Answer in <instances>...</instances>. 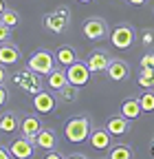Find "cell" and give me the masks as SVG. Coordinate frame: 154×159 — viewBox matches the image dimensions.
<instances>
[{
  "label": "cell",
  "instance_id": "obj_1",
  "mask_svg": "<svg viewBox=\"0 0 154 159\" xmlns=\"http://www.w3.org/2000/svg\"><path fill=\"white\" fill-rule=\"evenodd\" d=\"M92 130V124H90V117L88 115H77V117H71L66 126H64V133H66V139L71 144H84L88 135Z\"/></svg>",
  "mask_w": 154,
  "mask_h": 159
},
{
  "label": "cell",
  "instance_id": "obj_2",
  "mask_svg": "<svg viewBox=\"0 0 154 159\" xmlns=\"http://www.w3.org/2000/svg\"><path fill=\"white\" fill-rule=\"evenodd\" d=\"M42 25H44V29H49L51 33H62V31H66L68 29V25H71V9L68 7H57L55 11H51V13H46L44 18H42Z\"/></svg>",
  "mask_w": 154,
  "mask_h": 159
},
{
  "label": "cell",
  "instance_id": "obj_3",
  "mask_svg": "<svg viewBox=\"0 0 154 159\" xmlns=\"http://www.w3.org/2000/svg\"><path fill=\"white\" fill-rule=\"evenodd\" d=\"M82 33L86 40H90V42H99V40H106L110 38L108 33V25L104 18H88L84 27H82Z\"/></svg>",
  "mask_w": 154,
  "mask_h": 159
},
{
  "label": "cell",
  "instance_id": "obj_4",
  "mask_svg": "<svg viewBox=\"0 0 154 159\" xmlns=\"http://www.w3.org/2000/svg\"><path fill=\"white\" fill-rule=\"evenodd\" d=\"M55 64H57V62H55V55H53L51 51H37V53L31 55L27 69H31V71L37 73V75H49V73L55 69Z\"/></svg>",
  "mask_w": 154,
  "mask_h": 159
},
{
  "label": "cell",
  "instance_id": "obj_5",
  "mask_svg": "<svg viewBox=\"0 0 154 159\" xmlns=\"http://www.w3.org/2000/svg\"><path fill=\"white\" fill-rule=\"evenodd\" d=\"M134 38H137V33H134L132 25L123 22V25H117L112 31H110V42L112 47H117V49H130L134 44Z\"/></svg>",
  "mask_w": 154,
  "mask_h": 159
},
{
  "label": "cell",
  "instance_id": "obj_6",
  "mask_svg": "<svg viewBox=\"0 0 154 159\" xmlns=\"http://www.w3.org/2000/svg\"><path fill=\"white\" fill-rule=\"evenodd\" d=\"M13 82H15L18 86H20L22 91H27L29 95H35V93L44 91V89H42V82H40V75H37V73H33L31 69L15 73V75H13Z\"/></svg>",
  "mask_w": 154,
  "mask_h": 159
},
{
  "label": "cell",
  "instance_id": "obj_7",
  "mask_svg": "<svg viewBox=\"0 0 154 159\" xmlns=\"http://www.w3.org/2000/svg\"><path fill=\"white\" fill-rule=\"evenodd\" d=\"M66 75H68V82L75 86H86L90 82V69L82 60H77L71 66H66Z\"/></svg>",
  "mask_w": 154,
  "mask_h": 159
},
{
  "label": "cell",
  "instance_id": "obj_8",
  "mask_svg": "<svg viewBox=\"0 0 154 159\" xmlns=\"http://www.w3.org/2000/svg\"><path fill=\"white\" fill-rule=\"evenodd\" d=\"M106 75H108L110 82H123V80H128V75H130V66H128L126 60L112 57L108 69H106Z\"/></svg>",
  "mask_w": 154,
  "mask_h": 159
},
{
  "label": "cell",
  "instance_id": "obj_9",
  "mask_svg": "<svg viewBox=\"0 0 154 159\" xmlns=\"http://www.w3.org/2000/svg\"><path fill=\"white\" fill-rule=\"evenodd\" d=\"M33 150H35V144L29 142L27 137L13 139L11 146H9V152H11L13 159H31V157H33Z\"/></svg>",
  "mask_w": 154,
  "mask_h": 159
},
{
  "label": "cell",
  "instance_id": "obj_10",
  "mask_svg": "<svg viewBox=\"0 0 154 159\" xmlns=\"http://www.w3.org/2000/svg\"><path fill=\"white\" fill-rule=\"evenodd\" d=\"M88 144L95 148V150H108L112 146V135L106 130V126L101 128H92L90 135H88Z\"/></svg>",
  "mask_w": 154,
  "mask_h": 159
},
{
  "label": "cell",
  "instance_id": "obj_11",
  "mask_svg": "<svg viewBox=\"0 0 154 159\" xmlns=\"http://www.w3.org/2000/svg\"><path fill=\"white\" fill-rule=\"evenodd\" d=\"M55 106H57V99H55L53 93H49V91H40V93H35V95H33V108H35L37 113H42V115L53 113Z\"/></svg>",
  "mask_w": 154,
  "mask_h": 159
},
{
  "label": "cell",
  "instance_id": "obj_12",
  "mask_svg": "<svg viewBox=\"0 0 154 159\" xmlns=\"http://www.w3.org/2000/svg\"><path fill=\"white\" fill-rule=\"evenodd\" d=\"M110 60H112V57H110L106 51H101V49H95V51L88 55L86 64H88L90 73H106V69H108V64H110Z\"/></svg>",
  "mask_w": 154,
  "mask_h": 159
},
{
  "label": "cell",
  "instance_id": "obj_13",
  "mask_svg": "<svg viewBox=\"0 0 154 159\" xmlns=\"http://www.w3.org/2000/svg\"><path fill=\"white\" fill-rule=\"evenodd\" d=\"M106 130H108L112 137H121V135H126V133L130 130V119L123 117L121 113H119V115H112V117L106 119Z\"/></svg>",
  "mask_w": 154,
  "mask_h": 159
},
{
  "label": "cell",
  "instance_id": "obj_14",
  "mask_svg": "<svg viewBox=\"0 0 154 159\" xmlns=\"http://www.w3.org/2000/svg\"><path fill=\"white\" fill-rule=\"evenodd\" d=\"M40 128H42L40 117H35V115H27L22 122H20V133H22V137H27L29 142H33V144H35V137H37V133H40Z\"/></svg>",
  "mask_w": 154,
  "mask_h": 159
},
{
  "label": "cell",
  "instance_id": "obj_15",
  "mask_svg": "<svg viewBox=\"0 0 154 159\" xmlns=\"http://www.w3.org/2000/svg\"><path fill=\"white\" fill-rule=\"evenodd\" d=\"M20 57H22V53H20V49L15 44H11V42L0 44V64H5V66L7 64H18Z\"/></svg>",
  "mask_w": 154,
  "mask_h": 159
},
{
  "label": "cell",
  "instance_id": "obj_16",
  "mask_svg": "<svg viewBox=\"0 0 154 159\" xmlns=\"http://www.w3.org/2000/svg\"><path fill=\"white\" fill-rule=\"evenodd\" d=\"M35 146L42 148V150H55L57 133L53 128H40V133H37V137H35Z\"/></svg>",
  "mask_w": 154,
  "mask_h": 159
},
{
  "label": "cell",
  "instance_id": "obj_17",
  "mask_svg": "<svg viewBox=\"0 0 154 159\" xmlns=\"http://www.w3.org/2000/svg\"><path fill=\"white\" fill-rule=\"evenodd\" d=\"M46 84H49V89L51 91H60V89H64L66 84H68V75H66V69H53L49 75H46Z\"/></svg>",
  "mask_w": 154,
  "mask_h": 159
},
{
  "label": "cell",
  "instance_id": "obj_18",
  "mask_svg": "<svg viewBox=\"0 0 154 159\" xmlns=\"http://www.w3.org/2000/svg\"><path fill=\"white\" fill-rule=\"evenodd\" d=\"M55 62L60 64V66H71L73 62H77V51L73 49V47H68V44H64V47H60L55 51Z\"/></svg>",
  "mask_w": 154,
  "mask_h": 159
},
{
  "label": "cell",
  "instance_id": "obj_19",
  "mask_svg": "<svg viewBox=\"0 0 154 159\" xmlns=\"http://www.w3.org/2000/svg\"><path fill=\"white\" fill-rule=\"evenodd\" d=\"M141 104H139V99H134V97H130V99H123V104H121V115L123 117H128L130 122L132 119H139L141 117Z\"/></svg>",
  "mask_w": 154,
  "mask_h": 159
},
{
  "label": "cell",
  "instance_id": "obj_20",
  "mask_svg": "<svg viewBox=\"0 0 154 159\" xmlns=\"http://www.w3.org/2000/svg\"><path fill=\"white\" fill-rule=\"evenodd\" d=\"M18 128H20V122H18V115L7 111L0 115V130L2 133H15Z\"/></svg>",
  "mask_w": 154,
  "mask_h": 159
},
{
  "label": "cell",
  "instance_id": "obj_21",
  "mask_svg": "<svg viewBox=\"0 0 154 159\" xmlns=\"http://www.w3.org/2000/svg\"><path fill=\"white\" fill-rule=\"evenodd\" d=\"M108 150H110L108 152V159H132L134 157V152H132V148L128 144H114Z\"/></svg>",
  "mask_w": 154,
  "mask_h": 159
},
{
  "label": "cell",
  "instance_id": "obj_22",
  "mask_svg": "<svg viewBox=\"0 0 154 159\" xmlns=\"http://www.w3.org/2000/svg\"><path fill=\"white\" fill-rule=\"evenodd\" d=\"M0 22H2V25H7L9 29H13V27H18V25H20V13L7 7L2 13H0Z\"/></svg>",
  "mask_w": 154,
  "mask_h": 159
},
{
  "label": "cell",
  "instance_id": "obj_23",
  "mask_svg": "<svg viewBox=\"0 0 154 159\" xmlns=\"http://www.w3.org/2000/svg\"><path fill=\"white\" fill-rule=\"evenodd\" d=\"M57 93H60V99H62V102H75V99L79 97V86H75V84L68 82L64 89H60Z\"/></svg>",
  "mask_w": 154,
  "mask_h": 159
},
{
  "label": "cell",
  "instance_id": "obj_24",
  "mask_svg": "<svg viewBox=\"0 0 154 159\" xmlns=\"http://www.w3.org/2000/svg\"><path fill=\"white\" fill-rule=\"evenodd\" d=\"M137 82L143 89H152V84H154V69L152 66H141V73H139Z\"/></svg>",
  "mask_w": 154,
  "mask_h": 159
},
{
  "label": "cell",
  "instance_id": "obj_25",
  "mask_svg": "<svg viewBox=\"0 0 154 159\" xmlns=\"http://www.w3.org/2000/svg\"><path fill=\"white\" fill-rule=\"evenodd\" d=\"M139 104L143 113H154V89H148L141 97H139Z\"/></svg>",
  "mask_w": 154,
  "mask_h": 159
},
{
  "label": "cell",
  "instance_id": "obj_26",
  "mask_svg": "<svg viewBox=\"0 0 154 159\" xmlns=\"http://www.w3.org/2000/svg\"><path fill=\"white\" fill-rule=\"evenodd\" d=\"M9 35H11V29H9L7 25L0 22V44H2V42H9Z\"/></svg>",
  "mask_w": 154,
  "mask_h": 159
},
{
  "label": "cell",
  "instance_id": "obj_27",
  "mask_svg": "<svg viewBox=\"0 0 154 159\" xmlns=\"http://www.w3.org/2000/svg\"><path fill=\"white\" fill-rule=\"evenodd\" d=\"M141 66H152L154 69V53H145L141 57Z\"/></svg>",
  "mask_w": 154,
  "mask_h": 159
},
{
  "label": "cell",
  "instance_id": "obj_28",
  "mask_svg": "<svg viewBox=\"0 0 154 159\" xmlns=\"http://www.w3.org/2000/svg\"><path fill=\"white\" fill-rule=\"evenodd\" d=\"M141 42H143V47H150V44L154 42V33H152V31H145L143 38H141Z\"/></svg>",
  "mask_w": 154,
  "mask_h": 159
},
{
  "label": "cell",
  "instance_id": "obj_29",
  "mask_svg": "<svg viewBox=\"0 0 154 159\" xmlns=\"http://www.w3.org/2000/svg\"><path fill=\"white\" fill-rule=\"evenodd\" d=\"M44 159H66V157H64V155H62V152H55V150H49V152H46V157H44Z\"/></svg>",
  "mask_w": 154,
  "mask_h": 159
},
{
  "label": "cell",
  "instance_id": "obj_30",
  "mask_svg": "<svg viewBox=\"0 0 154 159\" xmlns=\"http://www.w3.org/2000/svg\"><path fill=\"white\" fill-rule=\"evenodd\" d=\"M5 82H7V69L5 64H0V86H5Z\"/></svg>",
  "mask_w": 154,
  "mask_h": 159
},
{
  "label": "cell",
  "instance_id": "obj_31",
  "mask_svg": "<svg viewBox=\"0 0 154 159\" xmlns=\"http://www.w3.org/2000/svg\"><path fill=\"white\" fill-rule=\"evenodd\" d=\"M0 159H13L11 152H9V148H2V146H0Z\"/></svg>",
  "mask_w": 154,
  "mask_h": 159
},
{
  "label": "cell",
  "instance_id": "obj_32",
  "mask_svg": "<svg viewBox=\"0 0 154 159\" xmlns=\"http://www.w3.org/2000/svg\"><path fill=\"white\" fill-rule=\"evenodd\" d=\"M5 102H7V89L0 86V106H5Z\"/></svg>",
  "mask_w": 154,
  "mask_h": 159
},
{
  "label": "cell",
  "instance_id": "obj_33",
  "mask_svg": "<svg viewBox=\"0 0 154 159\" xmlns=\"http://www.w3.org/2000/svg\"><path fill=\"white\" fill-rule=\"evenodd\" d=\"M126 2H128V5H134V7H143L148 0H126Z\"/></svg>",
  "mask_w": 154,
  "mask_h": 159
},
{
  "label": "cell",
  "instance_id": "obj_34",
  "mask_svg": "<svg viewBox=\"0 0 154 159\" xmlns=\"http://www.w3.org/2000/svg\"><path fill=\"white\" fill-rule=\"evenodd\" d=\"M66 159H88L86 155H82V152H73V155H68Z\"/></svg>",
  "mask_w": 154,
  "mask_h": 159
},
{
  "label": "cell",
  "instance_id": "obj_35",
  "mask_svg": "<svg viewBox=\"0 0 154 159\" xmlns=\"http://www.w3.org/2000/svg\"><path fill=\"white\" fill-rule=\"evenodd\" d=\"M5 9H7V2H5V0H0V13H2Z\"/></svg>",
  "mask_w": 154,
  "mask_h": 159
},
{
  "label": "cell",
  "instance_id": "obj_36",
  "mask_svg": "<svg viewBox=\"0 0 154 159\" xmlns=\"http://www.w3.org/2000/svg\"><path fill=\"white\" fill-rule=\"evenodd\" d=\"M150 152H152V157H154V137H152V142H150Z\"/></svg>",
  "mask_w": 154,
  "mask_h": 159
},
{
  "label": "cell",
  "instance_id": "obj_37",
  "mask_svg": "<svg viewBox=\"0 0 154 159\" xmlns=\"http://www.w3.org/2000/svg\"><path fill=\"white\" fill-rule=\"evenodd\" d=\"M77 2H84V5H88V2H92V0H77Z\"/></svg>",
  "mask_w": 154,
  "mask_h": 159
},
{
  "label": "cell",
  "instance_id": "obj_38",
  "mask_svg": "<svg viewBox=\"0 0 154 159\" xmlns=\"http://www.w3.org/2000/svg\"><path fill=\"white\" fill-rule=\"evenodd\" d=\"M152 89H154V84H152Z\"/></svg>",
  "mask_w": 154,
  "mask_h": 159
}]
</instances>
